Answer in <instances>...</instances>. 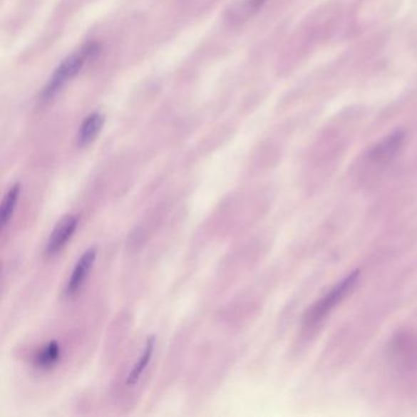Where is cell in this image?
Here are the masks:
<instances>
[{"label":"cell","mask_w":417,"mask_h":417,"mask_svg":"<svg viewBox=\"0 0 417 417\" xmlns=\"http://www.w3.org/2000/svg\"><path fill=\"white\" fill-rule=\"evenodd\" d=\"M99 51H101L99 43L91 42V43L85 44L83 47L80 48L78 51L61 61V64L56 68L52 78H49L47 85L41 92L39 102L49 103L53 98H56L63 88L83 69V66L88 61L95 59Z\"/></svg>","instance_id":"obj_1"},{"label":"cell","mask_w":417,"mask_h":417,"mask_svg":"<svg viewBox=\"0 0 417 417\" xmlns=\"http://www.w3.org/2000/svg\"><path fill=\"white\" fill-rule=\"evenodd\" d=\"M359 275H360V272H354L349 277H346L339 285H336V288L331 289L327 295H324L321 300L310 307L304 317V323L306 326L307 327L316 326L317 323L323 321V319H326V316L331 314L333 309L343 302V299L351 292L354 285L356 284Z\"/></svg>","instance_id":"obj_2"},{"label":"cell","mask_w":417,"mask_h":417,"mask_svg":"<svg viewBox=\"0 0 417 417\" xmlns=\"http://www.w3.org/2000/svg\"><path fill=\"white\" fill-rule=\"evenodd\" d=\"M80 224V218L76 215H66L63 217L53 229L51 235L48 237L44 245V256L47 258H54L64 251L65 247L69 245L70 241Z\"/></svg>","instance_id":"obj_3"},{"label":"cell","mask_w":417,"mask_h":417,"mask_svg":"<svg viewBox=\"0 0 417 417\" xmlns=\"http://www.w3.org/2000/svg\"><path fill=\"white\" fill-rule=\"evenodd\" d=\"M97 256H98V249L93 246V247L87 249L78 257L75 266H73L69 279H68L64 287V297L66 299H73V297H78V294H80L83 285L86 284L91 272L95 267Z\"/></svg>","instance_id":"obj_4"},{"label":"cell","mask_w":417,"mask_h":417,"mask_svg":"<svg viewBox=\"0 0 417 417\" xmlns=\"http://www.w3.org/2000/svg\"><path fill=\"white\" fill-rule=\"evenodd\" d=\"M405 133L398 130L391 133L371 150L370 160L374 164H386L393 160L404 145Z\"/></svg>","instance_id":"obj_5"},{"label":"cell","mask_w":417,"mask_h":417,"mask_svg":"<svg viewBox=\"0 0 417 417\" xmlns=\"http://www.w3.org/2000/svg\"><path fill=\"white\" fill-rule=\"evenodd\" d=\"M104 121H105V118L102 113H91L90 115L86 116L78 128L76 146L78 148L90 146L91 143L98 138L99 133L103 129Z\"/></svg>","instance_id":"obj_6"},{"label":"cell","mask_w":417,"mask_h":417,"mask_svg":"<svg viewBox=\"0 0 417 417\" xmlns=\"http://www.w3.org/2000/svg\"><path fill=\"white\" fill-rule=\"evenodd\" d=\"M155 336H150L145 343L141 355L138 356V361L133 364L131 370H130L128 377H126V386L128 387H133L136 386L140 379L143 377V374L146 372L148 366L151 364L152 357L155 354Z\"/></svg>","instance_id":"obj_7"},{"label":"cell","mask_w":417,"mask_h":417,"mask_svg":"<svg viewBox=\"0 0 417 417\" xmlns=\"http://www.w3.org/2000/svg\"><path fill=\"white\" fill-rule=\"evenodd\" d=\"M61 356H63L61 345L56 340H52L37 350L34 356V365L38 370H51L59 364Z\"/></svg>","instance_id":"obj_8"},{"label":"cell","mask_w":417,"mask_h":417,"mask_svg":"<svg viewBox=\"0 0 417 417\" xmlns=\"http://www.w3.org/2000/svg\"><path fill=\"white\" fill-rule=\"evenodd\" d=\"M22 186L20 182L14 184L3 197L0 206V228L4 230L13 220L14 213L18 207L19 198L21 196Z\"/></svg>","instance_id":"obj_9"},{"label":"cell","mask_w":417,"mask_h":417,"mask_svg":"<svg viewBox=\"0 0 417 417\" xmlns=\"http://www.w3.org/2000/svg\"><path fill=\"white\" fill-rule=\"evenodd\" d=\"M264 3H266V0H249V8L254 11L259 9Z\"/></svg>","instance_id":"obj_10"}]
</instances>
